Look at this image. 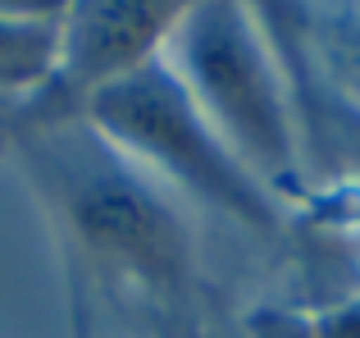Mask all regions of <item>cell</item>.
<instances>
[{"instance_id": "cell-1", "label": "cell", "mask_w": 360, "mask_h": 338, "mask_svg": "<svg viewBox=\"0 0 360 338\" xmlns=\"http://www.w3.org/2000/svg\"><path fill=\"white\" fill-rule=\"evenodd\" d=\"M23 156L87 261L119 270L155 297H183L192 288L196 247L183 215L87 119L32 124Z\"/></svg>"}, {"instance_id": "cell-2", "label": "cell", "mask_w": 360, "mask_h": 338, "mask_svg": "<svg viewBox=\"0 0 360 338\" xmlns=\"http://www.w3.org/2000/svg\"><path fill=\"white\" fill-rule=\"evenodd\" d=\"M165 51L238 161L269 192H297L301 106L246 0H196Z\"/></svg>"}, {"instance_id": "cell-3", "label": "cell", "mask_w": 360, "mask_h": 338, "mask_svg": "<svg viewBox=\"0 0 360 338\" xmlns=\"http://www.w3.org/2000/svg\"><path fill=\"white\" fill-rule=\"evenodd\" d=\"M82 119L137 169L165 174L251 233H278L283 215L274 192L238 161L165 55L101 87L82 106Z\"/></svg>"}, {"instance_id": "cell-4", "label": "cell", "mask_w": 360, "mask_h": 338, "mask_svg": "<svg viewBox=\"0 0 360 338\" xmlns=\"http://www.w3.org/2000/svg\"><path fill=\"white\" fill-rule=\"evenodd\" d=\"M192 5L196 0H69V9L60 14L55 69L46 87L27 96L23 119H82V106L101 87L165 55L174 27Z\"/></svg>"}, {"instance_id": "cell-5", "label": "cell", "mask_w": 360, "mask_h": 338, "mask_svg": "<svg viewBox=\"0 0 360 338\" xmlns=\"http://www.w3.org/2000/svg\"><path fill=\"white\" fill-rule=\"evenodd\" d=\"M246 9L264 27V37H269L292 92H297L301 133H310V119H315V106L324 96V87H319L315 60H310V9H306V0H246Z\"/></svg>"}, {"instance_id": "cell-6", "label": "cell", "mask_w": 360, "mask_h": 338, "mask_svg": "<svg viewBox=\"0 0 360 338\" xmlns=\"http://www.w3.org/2000/svg\"><path fill=\"white\" fill-rule=\"evenodd\" d=\"M310 60H315V73L324 60L338 78L324 87L328 96L360 110V0H347L342 9H333V18L310 14Z\"/></svg>"}, {"instance_id": "cell-7", "label": "cell", "mask_w": 360, "mask_h": 338, "mask_svg": "<svg viewBox=\"0 0 360 338\" xmlns=\"http://www.w3.org/2000/svg\"><path fill=\"white\" fill-rule=\"evenodd\" d=\"M306 137L319 151H338L342 161H352V169H360V110H352L347 101H338V96L324 92Z\"/></svg>"}, {"instance_id": "cell-8", "label": "cell", "mask_w": 360, "mask_h": 338, "mask_svg": "<svg viewBox=\"0 0 360 338\" xmlns=\"http://www.w3.org/2000/svg\"><path fill=\"white\" fill-rule=\"evenodd\" d=\"M69 0H0V18L14 23H60Z\"/></svg>"}, {"instance_id": "cell-9", "label": "cell", "mask_w": 360, "mask_h": 338, "mask_svg": "<svg viewBox=\"0 0 360 338\" xmlns=\"http://www.w3.org/2000/svg\"><path fill=\"white\" fill-rule=\"evenodd\" d=\"M23 110H27V96H9V92H0V128H5V124H23Z\"/></svg>"}]
</instances>
